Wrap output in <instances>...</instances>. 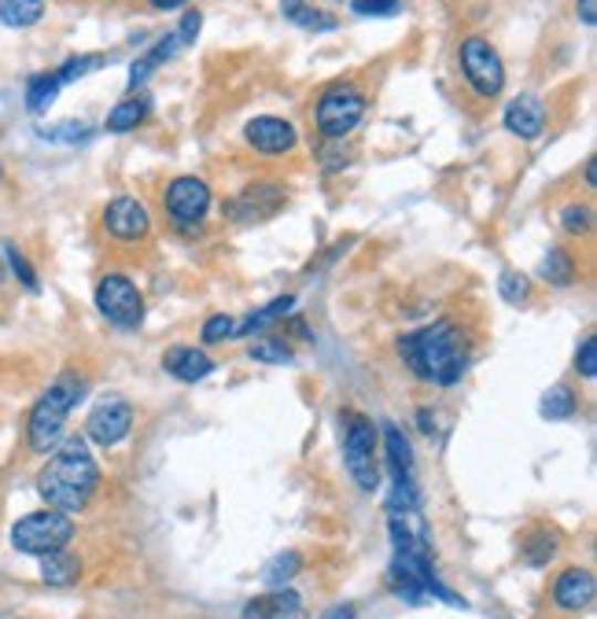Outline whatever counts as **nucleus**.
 Segmentation results:
<instances>
[{
	"mask_svg": "<svg viewBox=\"0 0 597 619\" xmlns=\"http://www.w3.org/2000/svg\"><path fill=\"white\" fill-rule=\"evenodd\" d=\"M395 347L406 369L413 373L420 384H431V387L461 384V376L469 373V365H472L469 332L450 317L431 321V325L417 332H406V336H398Z\"/></svg>",
	"mask_w": 597,
	"mask_h": 619,
	"instance_id": "obj_1",
	"label": "nucleus"
},
{
	"mask_svg": "<svg viewBox=\"0 0 597 619\" xmlns=\"http://www.w3.org/2000/svg\"><path fill=\"white\" fill-rule=\"evenodd\" d=\"M100 491V464L82 439H63L38 472V494L49 508L82 513Z\"/></svg>",
	"mask_w": 597,
	"mask_h": 619,
	"instance_id": "obj_2",
	"label": "nucleus"
},
{
	"mask_svg": "<svg viewBox=\"0 0 597 619\" xmlns=\"http://www.w3.org/2000/svg\"><path fill=\"white\" fill-rule=\"evenodd\" d=\"M82 395H85V380L74 373H63L60 380H52L49 387H44L27 417L30 453L44 458V453H52L55 447H60L66 436V420H71L74 406L82 402Z\"/></svg>",
	"mask_w": 597,
	"mask_h": 619,
	"instance_id": "obj_3",
	"label": "nucleus"
},
{
	"mask_svg": "<svg viewBox=\"0 0 597 619\" xmlns=\"http://www.w3.org/2000/svg\"><path fill=\"white\" fill-rule=\"evenodd\" d=\"M74 531L77 527L71 513L38 508V513H27L11 524V546H15V553H27V557H49V553L71 546Z\"/></svg>",
	"mask_w": 597,
	"mask_h": 619,
	"instance_id": "obj_4",
	"label": "nucleus"
},
{
	"mask_svg": "<svg viewBox=\"0 0 597 619\" xmlns=\"http://www.w3.org/2000/svg\"><path fill=\"white\" fill-rule=\"evenodd\" d=\"M347 431H343V461H347L350 480L362 486V491H376L380 486V428L373 424L369 417L347 413Z\"/></svg>",
	"mask_w": 597,
	"mask_h": 619,
	"instance_id": "obj_5",
	"label": "nucleus"
},
{
	"mask_svg": "<svg viewBox=\"0 0 597 619\" xmlns=\"http://www.w3.org/2000/svg\"><path fill=\"white\" fill-rule=\"evenodd\" d=\"M93 303L100 310V317L107 325H115L122 332L140 328L144 321V292L137 287L129 273H104L93 287Z\"/></svg>",
	"mask_w": 597,
	"mask_h": 619,
	"instance_id": "obj_6",
	"label": "nucleus"
},
{
	"mask_svg": "<svg viewBox=\"0 0 597 619\" xmlns=\"http://www.w3.org/2000/svg\"><path fill=\"white\" fill-rule=\"evenodd\" d=\"M458 63H461V77L469 82V88L480 99H498L505 88V63L498 49L480 33L464 38L458 44Z\"/></svg>",
	"mask_w": 597,
	"mask_h": 619,
	"instance_id": "obj_7",
	"label": "nucleus"
},
{
	"mask_svg": "<svg viewBox=\"0 0 597 619\" xmlns=\"http://www.w3.org/2000/svg\"><path fill=\"white\" fill-rule=\"evenodd\" d=\"M362 118H365V93L354 82H336L317 96L314 122L321 137L343 140L347 133H354Z\"/></svg>",
	"mask_w": 597,
	"mask_h": 619,
	"instance_id": "obj_8",
	"label": "nucleus"
},
{
	"mask_svg": "<svg viewBox=\"0 0 597 619\" xmlns=\"http://www.w3.org/2000/svg\"><path fill=\"white\" fill-rule=\"evenodd\" d=\"M133 420H137V413H133V406L126 402L122 395H107L100 398V402L88 409L85 417V439H93L96 447H118V442L129 439L133 431Z\"/></svg>",
	"mask_w": 597,
	"mask_h": 619,
	"instance_id": "obj_9",
	"label": "nucleus"
},
{
	"mask_svg": "<svg viewBox=\"0 0 597 619\" xmlns=\"http://www.w3.org/2000/svg\"><path fill=\"white\" fill-rule=\"evenodd\" d=\"M100 225L115 243H144L151 237V214L140 199L133 196H115L100 214Z\"/></svg>",
	"mask_w": 597,
	"mask_h": 619,
	"instance_id": "obj_10",
	"label": "nucleus"
},
{
	"mask_svg": "<svg viewBox=\"0 0 597 619\" xmlns=\"http://www.w3.org/2000/svg\"><path fill=\"white\" fill-rule=\"evenodd\" d=\"M284 203H287V188L284 185L259 181V185L240 188V192L226 203V214H229V221H237V225H254V221L273 218Z\"/></svg>",
	"mask_w": 597,
	"mask_h": 619,
	"instance_id": "obj_11",
	"label": "nucleus"
},
{
	"mask_svg": "<svg viewBox=\"0 0 597 619\" xmlns=\"http://www.w3.org/2000/svg\"><path fill=\"white\" fill-rule=\"evenodd\" d=\"M163 207L174 225H199L210 210V188L199 177H174L163 192Z\"/></svg>",
	"mask_w": 597,
	"mask_h": 619,
	"instance_id": "obj_12",
	"label": "nucleus"
},
{
	"mask_svg": "<svg viewBox=\"0 0 597 619\" xmlns=\"http://www.w3.org/2000/svg\"><path fill=\"white\" fill-rule=\"evenodd\" d=\"M594 594H597V583H594L590 568H564L549 586L553 608H557V612H568V616L586 612V608L594 605Z\"/></svg>",
	"mask_w": 597,
	"mask_h": 619,
	"instance_id": "obj_13",
	"label": "nucleus"
},
{
	"mask_svg": "<svg viewBox=\"0 0 597 619\" xmlns=\"http://www.w3.org/2000/svg\"><path fill=\"white\" fill-rule=\"evenodd\" d=\"M243 140L262 155H292L298 148V133L292 122L276 115H259L243 126Z\"/></svg>",
	"mask_w": 597,
	"mask_h": 619,
	"instance_id": "obj_14",
	"label": "nucleus"
},
{
	"mask_svg": "<svg viewBox=\"0 0 597 619\" xmlns=\"http://www.w3.org/2000/svg\"><path fill=\"white\" fill-rule=\"evenodd\" d=\"M502 122L516 140H535V137H542V129H546V104L531 93L513 96L505 104Z\"/></svg>",
	"mask_w": 597,
	"mask_h": 619,
	"instance_id": "obj_15",
	"label": "nucleus"
},
{
	"mask_svg": "<svg viewBox=\"0 0 597 619\" xmlns=\"http://www.w3.org/2000/svg\"><path fill=\"white\" fill-rule=\"evenodd\" d=\"M243 619H310V612H306L303 597L284 586V590H270V594L248 601Z\"/></svg>",
	"mask_w": 597,
	"mask_h": 619,
	"instance_id": "obj_16",
	"label": "nucleus"
},
{
	"mask_svg": "<svg viewBox=\"0 0 597 619\" xmlns=\"http://www.w3.org/2000/svg\"><path fill=\"white\" fill-rule=\"evenodd\" d=\"M163 369L170 373L174 380L196 384V380H207V376L214 373V358L199 347H170L163 354Z\"/></svg>",
	"mask_w": 597,
	"mask_h": 619,
	"instance_id": "obj_17",
	"label": "nucleus"
},
{
	"mask_svg": "<svg viewBox=\"0 0 597 619\" xmlns=\"http://www.w3.org/2000/svg\"><path fill=\"white\" fill-rule=\"evenodd\" d=\"M181 49V41H177V33H166V38H159L151 44L148 52L140 55V60H133V66H129V93H137V88L148 82V77L159 71V66L170 60V55Z\"/></svg>",
	"mask_w": 597,
	"mask_h": 619,
	"instance_id": "obj_18",
	"label": "nucleus"
},
{
	"mask_svg": "<svg viewBox=\"0 0 597 619\" xmlns=\"http://www.w3.org/2000/svg\"><path fill=\"white\" fill-rule=\"evenodd\" d=\"M295 310V295H276L273 303H265L262 310H254V314H248L243 321H237V339H248V336H259V332H265L270 325H276V321H284L287 314Z\"/></svg>",
	"mask_w": 597,
	"mask_h": 619,
	"instance_id": "obj_19",
	"label": "nucleus"
},
{
	"mask_svg": "<svg viewBox=\"0 0 597 619\" xmlns=\"http://www.w3.org/2000/svg\"><path fill=\"white\" fill-rule=\"evenodd\" d=\"M148 111H151V96L148 93H137V96L129 93L126 99H118V104L111 107L104 129L107 133H133L144 118H148Z\"/></svg>",
	"mask_w": 597,
	"mask_h": 619,
	"instance_id": "obj_20",
	"label": "nucleus"
},
{
	"mask_svg": "<svg viewBox=\"0 0 597 619\" xmlns=\"http://www.w3.org/2000/svg\"><path fill=\"white\" fill-rule=\"evenodd\" d=\"M384 450H387V469L395 480H413V447L402 436V428L384 424Z\"/></svg>",
	"mask_w": 597,
	"mask_h": 619,
	"instance_id": "obj_21",
	"label": "nucleus"
},
{
	"mask_svg": "<svg viewBox=\"0 0 597 619\" xmlns=\"http://www.w3.org/2000/svg\"><path fill=\"white\" fill-rule=\"evenodd\" d=\"M82 579V560L71 549H55L49 557H41V583L44 586H74Z\"/></svg>",
	"mask_w": 597,
	"mask_h": 619,
	"instance_id": "obj_22",
	"label": "nucleus"
},
{
	"mask_svg": "<svg viewBox=\"0 0 597 619\" xmlns=\"http://www.w3.org/2000/svg\"><path fill=\"white\" fill-rule=\"evenodd\" d=\"M557 549H561V538L553 535L549 527H535L520 542V557H524V564H531V568H546V564L557 557Z\"/></svg>",
	"mask_w": 597,
	"mask_h": 619,
	"instance_id": "obj_23",
	"label": "nucleus"
},
{
	"mask_svg": "<svg viewBox=\"0 0 597 619\" xmlns=\"http://www.w3.org/2000/svg\"><path fill=\"white\" fill-rule=\"evenodd\" d=\"M44 15V0H0V27L27 30L38 27Z\"/></svg>",
	"mask_w": 597,
	"mask_h": 619,
	"instance_id": "obj_24",
	"label": "nucleus"
},
{
	"mask_svg": "<svg viewBox=\"0 0 597 619\" xmlns=\"http://www.w3.org/2000/svg\"><path fill=\"white\" fill-rule=\"evenodd\" d=\"M60 77H55V71H41L33 74L27 82V111L30 115H41V111H49L55 104V96H60Z\"/></svg>",
	"mask_w": 597,
	"mask_h": 619,
	"instance_id": "obj_25",
	"label": "nucleus"
},
{
	"mask_svg": "<svg viewBox=\"0 0 597 619\" xmlns=\"http://www.w3.org/2000/svg\"><path fill=\"white\" fill-rule=\"evenodd\" d=\"M298 571H303V557H298L295 549H284L262 568V583L270 586V590H284V586L292 583Z\"/></svg>",
	"mask_w": 597,
	"mask_h": 619,
	"instance_id": "obj_26",
	"label": "nucleus"
},
{
	"mask_svg": "<svg viewBox=\"0 0 597 619\" xmlns=\"http://www.w3.org/2000/svg\"><path fill=\"white\" fill-rule=\"evenodd\" d=\"M248 358L259 361V365H292L295 350L287 347L281 336H262V339H254L248 347Z\"/></svg>",
	"mask_w": 597,
	"mask_h": 619,
	"instance_id": "obj_27",
	"label": "nucleus"
},
{
	"mask_svg": "<svg viewBox=\"0 0 597 619\" xmlns=\"http://www.w3.org/2000/svg\"><path fill=\"white\" fill-rule=\"evenodd\" d=\"M575 409H579V395L572 391V384L549 387L546 398H542V417L546 420H568Z\"/></svg>",
	"mask_w": 597,
	"mask_h": 619,
	"instance_id": "obj_28",
	"label": "nucleus"
},
{
	"mask_svg": "<svg viewBox=\"0 0 597 619\" xmlns=\"http://www.w3.org/2000/svg\"><path fill=\"white\" fill-rule=\"evenodd\" d=\"M542 276L553 284V287H568L575 284V259L572 251L564 248H549V254L542 259Z\"/></svg>",
	"mask_w": 597,
	"mask_h": 619,
	"instance_id": "obj_29",
	"label": "nucleus"
},
{
	"mask_svg": "<svg viewBox=\"0 0 597 619\" xmlns=\"http://www.w3.org/2000/svg\"><path fill=\"white\" fill-rule=\"evenodd\" d=\"M281 11L295 22V27H303V30H332V27H336V22L325 15V11L306 8L303 0H281Z\"/></svg>",
	"mask_w": 597,
	"mask_h": 619,
	"instance_id": "obj_30",
	"label": "nucleus"
},
{
	"mask_svg": "<svg viewBox=\"0 0 597 619\" xmlns=\"http://www.w3.org/2000/svg\"><path fill=\"white\" fill-rule=\"evenodd\" d=\"M498 295H502L509 306H524V303H531V295H535V287H531V281H527L524 273H516V270H502V276H498Z\"/></svg>",
	"mask_w": 597,
	"mask_h": 619,
	"instance_id": "obj_31",
	"label": "nucleus"
},
{
	"mask_svg": "<svg viewBox=\"0 0 597 619\" xmlns=\"http://www.w3.org/2000/svg\"><path fill=\"white\" fill-rule=\"evenodd\" d=\"M4 262H8V270H11V276H15V281L27 287V292H38L41 287V281H38V270H33L30 265V259L27 254H22L15 243H4Z\"/></svg>",
	"mask_w": 597,
	"mask_h": 619,
	"instance_id": "obj_32",
	"label": "nucleus"
},
{
	"mask_svg": "<svg viewBox=\"0 0 597 619\" xmlns=\"http://www.w3.org/2000/svg\"><path fill=\"white\" fill-rule=\"evenodd\" d=\"M561 229L568 237H590L594 232V210L586 203H568L561 210Z\"/></svg>",
	"mask_w": 597,
	"mask_h": 619,
	"instance_id": "obj_33",
	"label": "nucleus"
},
{
	"mask_svg": "<svg viewBox=\"0 0 597 619\" xmlns=\"http://www.w3.org/2000/svg\"><path fill=\"white\" fill-rule=\"evenodd\" d=\"M199 339H203L207 347H218V343H226V339H237V321H232L229 314H210L203 321V328H199Z\"/></svg>",
	"mask_w": 597,
	"mask_h": 619,
	"instance_id": "obj_34",
	"label": "nucleus"
},
{
	"mask_svg": "<svg viewBox=\"0 0 597 619\" xmlns=\"http://www.w3.org/2000/svg\"><path fill=\"white\" fill-rule=\"evenodd\" d=\"M107 55H74V60H66L55 77H60V85H71V82H82L88 71H96V66H104Z\"/></svg>",
	"mask_w": 597,
	"mask_h": 619,
	"instance_id": "obj_35",
	"label": "nucleus"
},
{
	"mask_svg": "<svg viewBox=\"0 0 597 619\" xmlns=\"http://www.w3.org/2000/svg\"><path fill=\"white\" fill-rule=\"evenodd\" d=\"M575 373H579L583 380H594L597 376V336L579 339V350H575Z\"/></svg>",
	"mask_w": 597,
	"mask_h": 619,
	"instance_id": "obj_36",
	"label": "nucleus"
},
{
	"mask_svg": "<svg viewBox=\"0 0 597 619\" xmlns=\"http://www.w3.org/2000/svg\"><path fill=\"white\" fill-rule=\"evenodd\" d=\"M41 137H44V140H66V144H77V140H85V137H88V126H85V122H63V126L44 129Z\"/></svg>",
	"mask_w": 597,
	"mask_h": 619,
	"instance_id": "obj_37",
	"label": "nucleus"
},
{
	"mask_svg": "<svg viewBox=\"0 0 597 619\" xmlns=\"http://www.w3.org/2000/svg\"><path fill=\"white\" fill-rule=\"evenodd\" d=\"M199 30H203V11L199 8H188L181 15V27H177V41L181 44H192L199 38Z\"/></svg>",
	"mask_w": 597,
	"mask_h": 619,
	"instance_id": "obj_38",
	"label": "nucleus"
},
{
	"mask_svg": "<svg viewBox=\"0 0 597 619\" xmlns=\"http://www.w3.org/2000/svg\"><path fill=\"white\" fill-rule=\"evenodd\" d=\"M398 8V0H350V11L354 15H391V11Z\"/></svg>",
	"mask_w": 597,
	"mask_h": 619,
	"instance_id": "obj_39",
	"label": "nucleus"
},
{
	"mask_svg": "<svg viewBox=\"0 0 597 619\" xmlns=\"http://www.w3.org/2000/svg\"><path fill=\"white\" fill-rule=\"evenodd\" d=\"M575 15H579L586 27L597 22V0H575Z\"/></svg>",
	"mask_w": 597,
	"mask_h": 619,
	"instance_id": "obj_40",
	"label": "nucleus"
},
{
	"mask_svg": "<svg viewBox=\"0 0 597 619\" xmlns=\"http://www.w3.org/2000/svg\"><path fill=\"white\" fill-rule=\"evenodd\" d=\"M321 619H358V608H354L350 601H343V605H332Z\"/></svg>",
	"mask_w": 597,
	"mask_h": 619,
	"instance_id": "obj_41",
	"label": "nucleus"
},
{
	"mask_svg": "<svg viewBox=\"0 0 597 619\" xmlns=\"http://www.w3.org/2000/svg\"><path fill=\"white\" fill-rule=\"evenodd\" d=\"M417 420H420V431H425V436H431V431H436V417H431L428 409H420Z\"/></svg>",
	"mask_w": 597,
	"mask_h": 619,
	"instance_id": "obj_42",
	"label": "nucleus"
},
{
	"mask_svg": "<svg viewBox=\"0 0 597 619\" xmlns=\"http://www.w3.org/2000/svg\"><path fill=\"white\" fill-rule=\"evenodd\" d=\"M151 8H159V11H174V8H185L188 0H148Z\"/></svg>",
	"mask_w": 597,
	"mask_h": 619,
	"instance_id": "obj_43",
	"label": "nucleus"
},
{
	"mask_svg": "<svg viewBox=\"0 0 597 619\" xmlns=\"http://www.w3.org/2000/svg\"><path fill=\"white\" fill-rule=\"evenodd\" d=\"M594 174L597 170H594V159H590V162H586V188H594Z\"/></svg>",
	"mask_w": 597,
	"mask_h": 619,
	"instance_id": "obj_44",
	"label": "nucleus"
},
{
	"mask_svg": "<svg viewBox=\"0 0 597 619\" xmlns=\"http://www.w3.org/2000/svg\"><path fill=\"white\" fill-rule=\"evenodd\" d=\"M0 177H4V170H0Z\"/></svg>",
	"mask_w": 597,
	"mask_h": 619,
	"instance_id": "obj_45",
	"label": "nucleus"
}]
</instances>
